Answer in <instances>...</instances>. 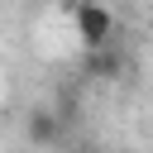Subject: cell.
<instances>
[{
    "label": "cell",
    "mask_w": 153,
    "mask_h": 153,
    "mask_svg": "<svg viewBox=\"0 0 153 153\" xmlns=\"http://www.w3.org/2000/svg\"><path fill=\"white\" fill-rule=\"evenodd\" d=\"M62 129H67V120H62L57 110H48V105H38V110L24 115V139H29L33 148H57V143H62Z\"/></svg>",
    "instance_id": "cell-2"
},
{
    "label": "cell",
    "mask_w": 153,
    "mask_h": 153,
    "mask_svg": "<svg viewBox=\"0 0 153 153\" xmlns=\"http://www.w3.org/2000/svg\"><path fill=\"white\" fill-rule=\"evenodd\" d=\"M53 5H62V10H72V5H76V0H53Z\"/></svg>",
    "instance_id": "cell-4"
},
{
    "label": "cell",
    "mask_w": 153,
    "mask_h": 153,
    "mask_svg": "<svg viewBox=\"0 0 153 153\" xmlns=\"http://www.w3.org/2000/svg\"><path fill=\"white\" fill-rule=\"evenodd\" d=\"M120 72H124V53H120L115 43L86 53V62H81V76H86V81H115Z\"/></svg>",
    "instance_id": "cell-3"
},
{
    "label": "cell",
    "mask_w": 153,
    "mask_h": 153,
    "mask_svg": "<svg viewBox=\"0 0 153 153\" xmlns=\"http://www.w3.org/2000/svg\"><path fill=\"white\" fill-rule=\"evenodd\" d=\"M72 33H76V43H81L86 53L110 48V43H115V33H120L115 10H110V5H100V0H76V5H72Z\"/></svg>",
    "instance_id": "cell-1"
}]
</instances>
